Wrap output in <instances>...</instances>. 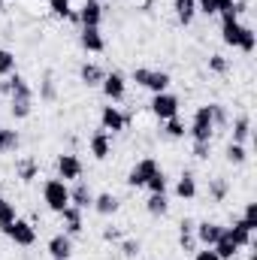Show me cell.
<instances>
[{"label": "cell", "instance_id": "obj_10", "mask_svg": "<svg viewBox=\"0 0 257 260\" xmlns=\"http://www.w3.org/2000/svg\"><path fill=\"white\" fill-rule=\"evenodd\" d=\"M157 170H160V167H157V160H154V157H142V160H139V164L127 173V185H130V188H145V182H148Z\"/></svg>", "mask_w": 257, "mask_h": 260}, {"label": "cell", "instance_id": "obj_7", "mask_svg": "<svg viewBox=\"0 0 257 260\" xmlns=\"http://www.w3.org/2000/svg\"><path fill=\"white\" fill-rule=\"evenodd\" d=\"M100 88H103V97H106V100L118 103V100H124V94H127V79H124V73L112 70V73H106V76H103Z\"/></svg>", "mask_w": 257, "mask_h": 260}, {"label": "cell", "instance_id": "obj_42", "mask_svg": "<svg viewBox=\"0 0 257 260\" xmlns=\"http://www.w3.org/2000/svg\"><path fill=\"white\" fill-rule=\"evenodd\" d=\"M242 221H245L251 230H257V203H248V206H245V212H242Z\"/></svg>", "mask_w": 257, "mask_h": 260}, {"label": "cell", "instance_id": "obj_22", "mask_svg": "<svg viewBox=\"0 0 257 260\" xmlns=\"http://www.w3.org/2000/svg\"><path fill=\"white\" fill-rule=\"evenodd\" d=\"M212 251H215V254H218L221 260H233L236 254H239V251H242V248H239V245L230 239V233H227V227H224V233H221V239L212 245Z\"/></svg>", "mask_w": 257, "mask_h": 260}, {"label": "cell", "instance_id": "obj_16", "mask_svg": "<svg viewBox=\"0 0 257 260\" xmlns=\"http://www.w3.org/2000/svg\"><path fill=\"white\" fill-rule=\"evenodd\" d=\"M49 254H52V260H70L73 257V236L55 233L49 239Z\"/></svg>", "mask_w": 257, "mask_h": 260}, {"label": "cell", "instance_id": "obj_44", "mask_svg": "<svg viewBox=\"0 0 257 260\" xmlns=\"http://www.w3.org/2000/svg\"><path fill=\"white\" fill-rule=\"evenodd\" d=\"M197 12H203V15H215V12H218V3H215V0H197Z\"/></svg>", "mask_w": 257, "mask_h": 260}, {"label": "cell", "instance_id": "obj_46", "mask_svg": "<svg viewBox=\"0 0 257 260\" xmlns=\"http://www.w3.org/2000/svg\"><path fill=\"white\" fill-rule=\"evenodd\" d=\"M194 260H221V257H218L212 248H203V251H197V254H194Z\"/></svg>", "mask_w": 257, "mask_h": 260}, {"label": "cell", "instance_id": "obj_4", "mask_svg": "<svg viewBox=\"0 0 257 260\" xmlns=\"http://www.w3.org/2000/svg\"><path fill=\"white\" fill-rule=\"evenodd\" d=\"M0 230H3V236H6V239H12V242H15V245H21V248L37 245V227H34L30 221L15 218L12 224H3Z\"/></svg>", "mask_w": 257, "mask_h": 260}, {"label": "cell", "instance_id": "obj_23", "mask_svg": "<svg viewBox=\"0 0 257 260\" xmlns=\"http://www.w3.org/2000/svg\"><path fill=\"white\" fill-rule=\"evenodd\" d=\"M15 176L27 185V182H34V179L40 176V164H37L34 157H21V160L15 164Z\"/></svg>", "mask_w": 257, "mask_h": 260}, {"label": "cell", "instance_id": "obj_35", "mask_svg": "<svg viewBox=\"0 0 257 260\" xmlns=\"http://www.w3.org/2000/svg\"><path fill=\"white\" fill-rule=\"evenodd\" d=\"M167 185H170V179H167V173H164V170H157V173L145 182L148 194H167Z\"/></svg>", "mask_w": 257, "mask_h": 260}, {"label": "cell", "instance_id": "obj_24", "mask_svg": "<svg viewBox=\"0 0 257 260\" xmlns=\"http://www.w3.org/2000/svg\"><path fill=\"white\" fill-rule=\"evenodd\" d=\"M145 212H148L151 218H164V215L170 212V200H167V194H148V200H145Z\"/></svg>", "mask_w": 257, "mask_h": 260}, {"label": "cell", "instance_id": "obj_31", "mask_svg": "<svg viewBox=\"0 0 257 260\" xmlns=\"http://www.w3.org/2000/svg\"><path fill=\"white\" fill-rule=\"evenodd\" d=\"M18 142H21L18 130L0 127V154H6V151H15V148H18Z\"/></svg>", "mask_w": 257, "mask_h": 260}, {"label": "cell", "instance_id": "obj_39", "mask_svg": "<svg viewBox=\"0 0 257 260\" xmlns=\"http://www.w3.org/2000/svg\"><path fill=\"white\" fill-rule=\"evenodd\" d=\"M209 70H212L215 76H227V73H230V61H227L224 55H212V58H209Z\"/></svg>", "mask_w": 257, "mask_h": 260}, {"label": "cell", "instance_id": "obj_34", "mask_svg": "<svg viewBox=\"0 0 257 260\" xmlns=\"http://www.w3.org/2000/svg\"><path fill=\"white\" fill-rule=\"evenodd\" d=\"M164 133H167L170 139H185L188 127H185V121L176 115V118H167V121H164Z\"/></svg>", "mask_w": 257, "mask_h": 260}, {"label": "cell", "instance_id": "obj_36", "mask_svg": "<svg viewBox=\"0 0 257 260\" xmlns=\"http://www.w3.org/2000/svg\"><path fill=\"white\" fill-rule=\"evenodd\" d=\"M49 9H52V15H58V18H73V21H76V12H73V3H70V0H49Z\"/></svg>", "mask_w": 257, "mask_h": 260}, {"label": "cell", "instance_id": "obj_14", "mask_svg": "<svg viewBox=\"0 0 257 260\" xmlns=\"http://www.w3.org/2000/svg\"><path fill=\"white\" fill-rule=\"evenodd\" d=\"M58 179H64V182H79L82 179V160L76 154H61L58 157Z\"/></svg>", "mask_w": 257, "mask_h": 260}, {"label": "cell", "instance_id": "obj_41", "mask_svg": "<svg viewBox=\"0 0 257 260\" xmlns=\"http://www.w3.org/2000/svg\"><path fill=\"white\" fill-rule=\"evenodd\" d=\"M179 245H182V251H185V254H191V251H197V236L179 230Z\"/></svg>", "mask_w": 257, "mask_h": 260}, {"label": "cell", "instance_id": "obj_49", "mask_svg": "<svg viewBox=\"0 0 257 260\" xmlns=\"http://www.w3.org/2000/svg\"><path fill=\"white\" fill-rule=\"evenodd\" d=\"M3 6H6V0H0V12H3Z\"/></svg>", "mask_w": 257, "mask_h": 260}, {"label": "cell", "instance_id": "obj_8", "mask_svg": "<svg viewBox=\"0 0 257 260\" xmlns=\"http://www.w3.org/2000/svg\"><path fill=\"white\" fill-rule=\"evenodd\" d=\"M100 127L112 130V133H121L130 127V112H121L118 106H103L100 109Z\"/></svg>", "mask_w": 257, "mask_h": 260}, {"label": "cell", "instance_id": "obj_21", "mask_svg": "<svg viewBox=\"0 0 257 260\" xmlns=\"http://www.w3.org/2000/svg\"><path fill=\"white\" fill-rule=\"evenodd\" d=\"M118 206H121V203H118V197L106 191V194H94V206H91V209H94L97 215L109 218V215H115V212H118Z\"/></svg>", "mask_w": 257, "mask_h": 260}, {"label": "cell", "instance_id": "obj_38", "mask_svg": "<svg viewBox=\"0 0 257 260\" xmlns=\"http://www.w3.org/2000/svg\"><path fill=\"white\" fill-rule=\"evenodd\" d=\"M18 215H15V203H9L6 197H0V227L3 224H12Z\"/></svg>", "mask_w": 257, "mask_h": 260}, {"label": "cell", "instance_id": "obj_27", "mask_svg": "<svg viewBox=\"0 0 257 260\" xmlns=\"http://www.w3.org/2000/svg\"><path fill=\"white\" fill-rule=\"evenodd\" d=\"M173 9H176L179 24H191L197 15V0H173Z\"/></svg>", "mask_w": 257, "mask_h": 260}, {"label": "cell", "instance_id": "obj_13", "mask_svg": "<svg viewBox=\"0 0 257 260\" xmlns=\"http://www.w3.org/2000/svg\"><path fill=\"white\" fill-rule=\"evenodd\" d=\"M88 145H91V154H94V160H106L109 154H112V133L109 130H94L91 133V139H88Z\"/></svg>", "mask_w": 257, "mask_h": 260}, {"label": "cell", "instance_id": "obj_11", "mask_svg": "<svg viewBox=\"0 0 257 260\" xmlns=\"http://www.w3.org/2000/svg\"><path fill=\"white\" fill-rule=\"evenodd\" d=\"M221 233H224V224H218V221H200V224L194 227L197 245H203V248H212V245L221 239Z\"/></svg>", "mask_w": 257, "mask_h": 260}, {"label": "cell", "instance_id": "obj_29", "mask_svg": "<svg viewBox=\"0 0 257 260\" xmlns=\"http://www.w3.org/2000/svg\"><path fill=\"white\" fill-rule=\"evenodd\" d=\"M209 115H212V124L215 130H227L230 127V112L224 103H209Z\"/></svg>", "mask_w": 257, "mask_h": 260}, {"label": "cell", "instance_id": "obj_26", "mask_svg": "<svg viewBox=\"0 0 257 260\" xmlns=\"http://www.w3.org/2000/svg\"><path fill=\"white\" fill-rule=\"evenodd\" d=\"M227 194H230V182H227L224 176L209 179V200H212V203H224Z\"/></svg>", "mask_w": 257, "mask_h": 260}, {"label": "cell", "instance_id": "obj_5", "mask_svg": "<svg viewBox=\"0 0 257 260\" xmlns=\"http://www.w3.org/2000/svg\"><path fill=\"white\" fill-rule=\"evenodd\" d=\"M194 142H212V133H215V124H212V115H209V106H200L191 118V127H188Z\"/></svg>", "mask_w": 257, "mask_h": 260}, {"label": "cell", "instance_id": "obj_40", "mask_svg": "<svg viewBox=\"0 0 257 260\" xmlns=\"http://www.w3.org/2000/svg\"><path fill=\"white\" fill-rule=\"evenodd\" d=\"M139 251H142V245H139V239H121V254L124 257H139Z\"/></svg>", "mask_w": 257, "mask_h": 260}, {"label": "cell", "instance_id": "obj_33", "mask_svg": "<svg viewBox=\"0 0 257 260\" xmlns=\"http://www.w3.org/2000/svg\"><path fill=\"white\" fill-rule=\"evenodd\" d=\"M239 52H245V55H251L257 49V34L254 27H248V24H242V37H239V46H236Z\"/></svg>", "mask_w": 257, "mask_h": 260}, {"label": "cell", "instance_id": "obj_1", "mask_svg": "<svg viewBox=\"0 0 257 260\" xmlns=\"http://www.w3.org/2000/svg\"><path fill=\"white\" fill-rule=\"evenodd\" d=\"M9 97V112H12V118H27L30 115V109H34V88H30V82L24 79V76H18V73H12V76H6L3 82H0V97Z\"/></svg>", "mask_w": 257, "mask_h": 260}, {"label": "cell", "instance_id": "obj_6", "mask_svg": "<svg viewBox=\"0 0 257 260\" xmlns=\"http://www.w3.org/2000/svg\"><path fill=\"white\" fill-rule=\"evenodd\" d=\"M148 106H151V115H154L157 121H167V118H176V115H179V97L170 94V91L154 94Z\"/></svg>", "mask_w": 257, "mask_h": 260}, {"label": "cell", "instance_id": "obj_37", "mask_svg": "<svg viewBox=\"0 0 257 260\" xmlns=\"http://www.w3.org/2000/svg\"><path fill=\"white\" fill-rule=\"evenodd\" d=\"M12 73H15V55L9 49H0V79H6Z\"/></svg>", "mask_w": 257, "mask_h": 260}, {"label": "cell", "instance_id": "obj_43", "mask_svg": "<svg viewBox=\"0 0 257 260\" xmlns=\"http://www.w3.org/2000/svg\"><path fill=\"white\" fill-rule=\"evenodd\" d=\"M194 157H197V160H206V157H209V154H212V142H194Z\"/></svg>", "mask_w": 257, "mask_h": 260}, {"label": "cell", "instance_id": "obj_45", "mask_svg": "<svg viewBox=\"0 0 257 260\" xmlns=\"http://www.w3.org/2000/svg\"><path fill=\"white\" fill-rule=\"evenodd\" d=\"M103 239H106V242H121V233H118L115 227H106V230H103Z\"/></svg>", "mask_w": 257, "mask_h": 260}, {"label": "cell", "instance_id": "obj_17", "mask_svg": "<svg viewBox=\"0 0 257 260\" xmlns=\"http://www.w3.org/2000/svg\"><path fill=\"white\" fill-rule=\"evenodd\" d=\"M227 233H230V239H233L239 248H248V245L254 242V230H251L242 218H233V227H227Z\"/></svg>", "mask_w": 257, "mask_h": 260}, {"label": "cell", "instance_id": "obj_30", "mask_svg": "<svg viewBox=\"0 0 257 260\" xmlns=\"http://www.w3.org/2000/svg\"><path fill=\"white\" fill-rule=\"evenodd\" d=\"M248 136H251V118L248 115H236V121H233V139L230 142H248Z\"/></svg>", "mask_w": 257, "mask_h": 260}, {"label": "cell", "instance_id": "obj_12", "mask_svg": "<svg viewBox=\"0 0 257 260\" xmlns=\"http://www.w3.org/2000/svg\"><path fill=\"white\" fill-rule=\"evenodd\" d=\"M76 21L82 27H100V21H103V3L100 0H85L79 6V12H76Z\"/></svg>", "mask_w": 257, "mask_h": 260}, {"label": "cell", "instance_id": "obj_3", "mask_svg": "<svg viewBox=\"0 0 257 260\" xmlns=\"http://www.w3.org/2000/svg\"><path fill=\"white\" fill-rule=\"evenodd\" d=\"M43 200L52 212H64L70 206V188H67L64 179H46L43 185Z\"/></svg>", "mask_w": 257, "mask_h": 260}, {"label": "cell", "instance_id": "obj_15", "mask_svg": "<svg viewBox=\"0 0 257 260\" xmlns=\"http://www.w3.org/2000/svg\"><path fill=\"white\" fill-rule=\"evenodd\" d=\"M79 46H82L85 52H91V55H100V52L106 49V40H103L100 27H82V34H79Z\"/></svg>", "mask_w": 257, "mask_h": 260}, {"label": "cell", "instance_id": "obj_2", "mask_svg": "<svg viewBox=\"0 0 257 260\" xmlns=\"http://www.w3.org/2000/svg\"><path fill=\"white\" fill-rule=\"evenodd\" d=\"M130 79L136 82V85H142V88H148L151 94H164L167 88H170V73L167 70H148V67H133V73H130Z\"/></svg>", "mask_w": 257, "mask_h": 260}, {"label": "cell", "instance_id": "obj_48", "mask_svg": "<svg viewBox=\"0 0 257 260\" xmlns=\"http://www.w3.org/2000/svg\"><path fill=\"white\" fill-rule=\"evenodd\" d=\"M215 3H218V12H230L236 0H215Z\"/></svg>", "mask_w": 257, "mask_h": 260}, {"label": "cell", "instance_id": "obj_28", "mask_svg": "<svg viewBox=\"0 0 257 260\" xmlns=\"http://www.w3.org/2000/svg\"><path fill=\"white\" fill-rule=\"evenodd\" d=\"M224 157H227V164H233V167H242V164L248 160V148H245L242 142H227V148H224Z\"/></svg>", "mask_w": 257, "mask_h": 260}, {"label": "cell", "instance_id": "obj_9", "mask_svg": "<svg viewBox=\"0 0 257 260\" xmlns=\"http://www.w3.org/2000/svg\"><path fill=\"white\" fill-rule=\"evenodd\" d=\"M239 37H242V21H239V15L230 9V12H221V40H224V46H239Z\"/></svg>", "mask_w": 257, "mask_h": 260}, {"label": "cell", "instance_id": "obj_18", "mask_svg": "<svg viewBox=\"0 0 257 260\" xmlns=\"http://www.w3.org/2000/svg\"><path fill=\"white\" fill-rule=\"evenodd\" d=\"M70 206H76V209H91L94 206V191L85 185V182H76L73 188H70Z\"/></svg>", "mask_w": 257, "mask_h": 260}, {"label": "cell", "instance_id": "obj_32", "mask_svg": "<svg viewBox=\"0 0 257 260\" xmlns=\"http://www.w3.org/2000/svg\"><path fill=\"white\" fill-rule=\"evenodd\" d=\"M40 100H46V103H55L58 100V85H55V76L52 73H46L43 82H40Z\"/></svg>", "mask_w": 257, "mask_h": 260}, {"label": "cell", "instance_id": "obj_47", "mask_svg": "<svg viewBox=\"0 0 257 260\" xmlns=\"http://www.w3.org/2000/svg\"><path fill=\"white\" fill-rule=\"evenodd\" d=\"M194 227H197L194 218H182V221H179V230H182V233H194Z\"/></svg>", "mask_w": 257, "mask_h": 260}, {"label": "cell", "instance_id": "obj_25", "mask_svg": "<svg viewBox=\"0 0 257 260\" xmlns=\"http://www.w3.org/2000/svg\"><path fill=\"white\" fill-rule=\"evenodd\" d=\"M176 197H179V200H194V197H197V179H194V173H182V176H179V182H176Z\"/></svg>", "mask_w": 257, "mask_h": 260}, {"label": "cell", "instance_id": "obj_20", "mask_svg": "<svg viewBox=\"0 0 257 260\" xmlns=\"http://www.w3.org/2000/svg\"><path fill=\"white\" fill-rule=\"evenodd\" d=\"M58 215H61V221H64V227H67V236H79V233L85 230V224H82V209L67 206L64 212H58Z\"/></svg>", "mask_w": 257, "mask_h": 260}, {"label": "cell", "instance_id": "obj_19", "mask_svg": "<svg viewBox=\"0 0 257 260\" xmlns=\"http://www.w3.org/2000/svg\"><path fill=\"white\" fill-rule=\"evenodd\" d=\"M103 76H106V70H103L100 64L85 61V64L79 67V82H82V85H88V88H97V85L103 82Z\"/></svg>", "mask_w": 257, "mask_h": 260}]
</instances>
